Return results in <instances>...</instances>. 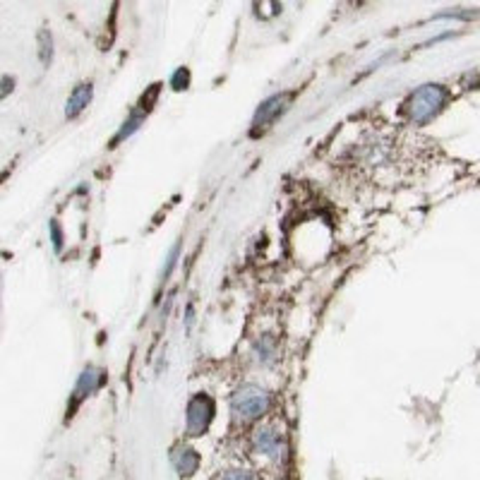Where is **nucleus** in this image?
Instances as JSON below:
<instances>
[{
	"label": "nucleus",
	"mask_w": 480,
	"mask_h": 480,
	"mask_svg": "<svg viewBox=\"0 0 480 480\" xmlns=\"http://www.w3.org/2000/svg\"><path fill=\"white\" fill-rule=\"evenodd\" d=\"M15 79L13 77H3V96H8V91H13Z\"/></svg>",
	"instance_id": "nucleus-18"
},
{
	"label": "nucleus",
	"mask_w": 480,
	"mask_h": 480,
	"mask_svg": "<svg viewBox=\"0 0 480 480\" xmlns=\"http://www.w3.org/2000/svg\"><path fill=\"white\" fill-rule=\"evenodd\" d=\"M171 461H173L175 471H178L182 478L195 476V471L199 468V454L192 447H175L173 454H171Z\"/></svg>",
	"instance_id": "nucleus-7"
},
{
	"label": "nucleus",
	"mask_w": 480,
	"mask_h": 480,
	"mask_svg": "<svg viewBox=\"0 0 480 480\" xmlns=\"http://www.w3.org/2000/svg\"><path fill=\"white\" fill-rule=\"evenodd\" d=\"M178 255H180V243H175L173 248H171L168 257H166V267H164V272H161V284L168 281L171 272L175 269V265H178Z\"/></svg>",
	"instance_id": "nucleus-12"
},
{
	"label": "nucleus",
	"mask_w": 480,
	"mask_h": 480,
	"mask_svg": "<svg viewBox=\"0 0 480 480\" xmlns=\"http://www.w3.org/2000/svg\"><path fill=\"white\" fill-rule=\"evenodd\" d=\"M449 99V91L442 84H422L406 101V116L413 125H425L437 116Z\"/></svg>",
	"instance_id": "nucleus-1"
},
{
	"label": "nucleus",
	"mask_w": 480,
	"mask_h": 480,
	"mask_svg": "<svg viewBox=\"0 0 480 480\" xmlns=\"http://www.w3.org/2000/svg\"><path fill=\"white\" fill-rule=\"evenodd\" d=\"M274 353H276V341H274V336H262L260 341H257V360L260 363H269L274 358Z\"/></svg>",
	"instance_id": "nucleus-10"
},
{
	"label": "nucleus",
	"mask_w": 480,
	"mask_h": 480,
	"mask_svg": "<svg viewBox=\"0 0 480 480\" xmlns=\"http://www.w3.org/2000/svg\"><path fill=\"white\" fill-rule=\"evenodd\" d=\"M91 94H94V89H91V82H82V84H77L75 89H72V94H70V99H67V106H65V116L67 118H77L79 113L84 111V108L89 106V101H91Z\"/></svg>",
	"instance_id": "nucleus-8"
},
{
	"label": "nucleus",
	"mask_w": 480,
	"mask_h": 480,
	"mask_svg": "<svg viewBox=\"0 0 480 480\" xmlns=\"http://www.w3.org/2000/svg\"><path fill=\"white\" fill-rule=\"evenodd\" d=\"M219 480H253V476L248 471H228Z\"/></svg>",
	"instance_id": "nucleus-16"
},
{
	"label": "nucleus",
	"mask_w": 480,
	"mask_h": 480,
	"mask_svg": "<svg viewBox=\"0 0 480 480\" xmlns=\"http://www.w3.org/2000/svg\"><path fill=\"white\" fill-rule=\"evenodd\" d=\"M269 408V394L262 389L260 385H243L238 387L231 399L233 418L240 422H253L267 413Z\"/></svg>",
	"instance_id": "nucleus-2"
},
{
	"label": "nucleus",
	"mask_w": 480,
	"mask_h": 480,
	"mask_svg": "<svg viewBox=\"0 0 480 480\" xmlns=\"http://www.w3.org/2000/svg\"><path fill=\"white\" fill-rule=\"evenodd\" d=\"M101 385H104V373H101V370L91 368V365L82 370V375H79V380H77V385H75V392H72L70 406H67V420L75 415L77 406L82 404L87 396H91V394L99 389Z\"/></svg>",
	"instance_id": "nucleus-5"
},
{
	"label": "nucleus",
	"mask_w": 480,
	"mask_h": 480,
	"mask_svg": "<svg viewBox=\"0 0 480 480\" xmlns=\"http://www.w3.org/2000/svg\"><path fill=\"white\" fill-rule=\"evenodd\" d=\"M288 101H291V94L288 91H284V94H274L269 99H265L260 104V108L255 111V118H253V135L262 133L265 128H269L276 118H281L286 113V108H288Z\"/></svg>",
	"instance_id": "nucleus-4"
},
{
	"label": "nucleus",
	"mask_w": 480,
	"mask_h": 480,
	"mask_svg": "<svg viewBox=\"0 0 480 480\" xmlns=\"http://www.w3.org/2000/svg\"><path fill=\"white\" fill-rule=\"evenodd\" d=\"M192 319H195V305L190 302V305L185 307V327H187V329L192 327Z\"/></svg>",
	"instance_id": "nucleus-17"
},
{
	"label": "nucleus",
	"mask_w": 480,
	"mask_h": 480,
	"mask_svg": "<svg viewBox=\"0 0 480 480\" xmlns=\"http://www.w3.org/2000/svg\"><path fill=\"white\" fill-rule=\"evenodd\" d=\"M48 228H51V240H53L55 253H60V250H62V231H60V224L53 219V221L48 224Z\"/></svg>",
	"instance_id": "nucleus-15"
},
{
	"label": "nucleus",
	"mask_w": 480,
	"mask_h": 480,
	"mask_svg": "<svg viewBox=\"0 0 480 480\" xmlns=\"http://www.w3.org/2000/svg\"><path fill=\"white\" fill-rule=\"evenodd\" d=\"M39 46H41V48H39L41 62H44L46 67H48L51 65V58H53V48H51V46H53V41H51V34L46 32V29L39 32Z\"/></svg>",
	"instance_id": "nucleus-11"
},
{
	"label": "nucleus",
	"mask_w": 480,
	"mask_h": 480,
	"mask_svg": "<svg viewBox=\"0 0 480 480\" xmlns=\"http://www.w3.org/2000/svg\"><path fill=\"white\" fill-rule=\"evenodd\" d=\"M145 116H147V113H142V111H133V113H130V118L125 120V123H123V128L118 130V135L113 137L111 147H118L123 140H128L130 135L137 133V130H140V125L145 123Z\"/></svg>",
	"instance_id": "nucleus-9"
},
{
	"label": "nucleus",
	"mask_w": 480,
	"mask_h": 480,
	"mask_svg": "<svg viewBox=\"0 0 480 480\" xmlns=\"http://www.w3.org/2000/svg\"><path fill=\"white\" fill-rule=\"evenodd\" d=\"M159 91H161V84H152L149 91H147V94H142V99H140V111H142V113L149 111L154 101L159 99Z\"/></svg>",
	"instance_id": "nucleus-14"
},
{
	"label": "nucleus",
	"mask_w": 480,
	"mask_h": 480,
	"mask_svg": "<svg viewBox=\"0 0 480 480\" xmlns=\"http://www.w3.org/2000/svg\"><path fill=\"white\" fill-rule=\"evenodd\" d=\"M253 444L260 454L269 456V459H279V456H281V449H284L281 437H279V432L272 430V427H260L253 437Z\"/></svg>",
	"instance_id": "nucleus-6"
},
{
	"label": "nucleus",
	"mask_w": 480,
	"mask_h": 480,
	"mask_svg": "<svg viewBox=\"0 0 480 480\" xmlns=\"http://www.w3.org/2000/svg\"><path fill=\"white\" fill-rule=\"evenodd\" d=\"M187 84H190V72H187V67H178L173 72V77H171V87L180 91V89H187Z\"/></svg>",
	"instance_id": "nucleus-13"
},
{
	"label": "nucleus",
	"mask_w": 480,
	"mask_h": 480,
	"mask_svg": "<svg viewBox=\"0 0 480 480\" xmlns=\"http://www.w3.org/2000/svg\"><path fill=\"white\" fill-rule=\"evenodd\" d=\"M211 418H214V399L207 396V394L192 396L190 404H187V413H185L187 435H192V437L204 435Z\"/></svg>",
	"instance_id": "nucleus-3"
}]
</instances>
